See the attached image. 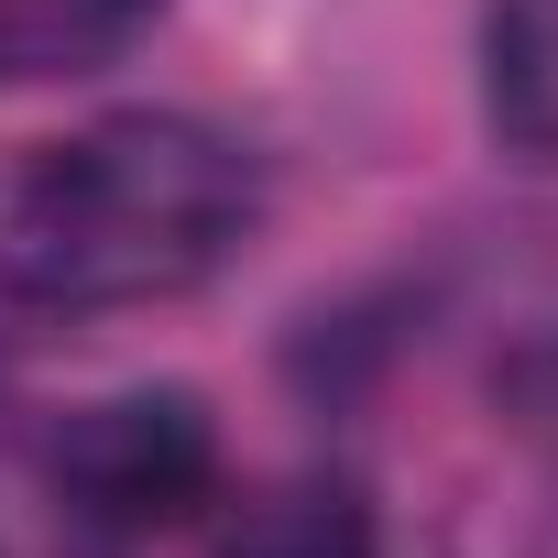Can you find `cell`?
<instances>
[{"label": "cell", "instance_id": "5", "mask_svg": "<svg viewBox=\"0 0 558 558\" xmlns=\"http://www.w3.org/2000/svg\"><path fill=\"white\" fill-rule=\"evenodd\" d=\"M45 12H56V23H132L143 0H45Z\"/></svg>", "mask_w": 558, "mask_h": 558}, {"label": "cell", "instance_id": "2", "mask_svg": "<svg viewBox=\"0 0 558 558\" xmlns=\"http://www.w3.org/2000/svg\"><path fill=\"white\" fill-rule=\"evenodd\" d=\"M56 493L110 525V536H154L186 525L219 493V427L197 395H110L88 416H66L56 438Z\"/></svg>", "mask_w": 558, "mask_h": 558}, {"label": "cell", "instance_id": "1", "mask_svg": "<svg viewBox=\"0 0 558 558\" xmlns=\"http://www.w3.org/2000/svg\"><path fill=\"white\" fill-rule=\"evenodd\" d=\"M252 241V165L175 110H121L0 175V307L110 318L197 296Z\"/></svg>", "mask_w": 558, "mask_h": 558}, {"label": "cell", "instance_id": "4", "mask_svg": "<svg viewBox=\"0 0 558 558\" xmlns=\"http://www.w3.org/2000/svg\"><path fill=\"white\" fill-rule=\"evenodd\" d=\"M219 558H384V547H373V514L351 482H274L263 504L230 514Z\"/></svg>", "mask_w": 558, "mask_h": 558}, {"label": "cell", "instance_id": "3", "mask_svg": "<svg viewBox=\"0 0 558 558\" xmlns=\"http://www.w3.org/2000/svg\"><path fill=\"white\" fill-rule=\"evenodd\" d=\"M482 121L514 165L558 175V0H493V23H482Z\"/></svg>", "mask_w": 558, "mask_h": 558}]
</instances>
